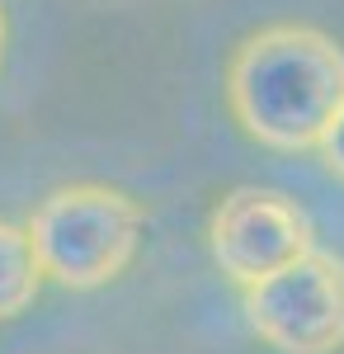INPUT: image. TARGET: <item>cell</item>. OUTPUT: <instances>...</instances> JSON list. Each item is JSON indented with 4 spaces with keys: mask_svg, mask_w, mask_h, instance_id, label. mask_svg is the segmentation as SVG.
<instances>
[{
    "mask_svg": "<svg viewBox=\"0 0 344 354\" xmlns=\"http://www.w3.org/2000/svg\"><path fill=\"white\" fill-rule=\"evenodd\" d=\"M227 109L274 151H316L344 109V48L312 24H269L227 62Z\"/></svg>",
    "mask_w": 344,
    "mask_h": 354,
    "instance_id": "1",
    "label": "cell"
},
{
    "mask_svg": "<svg viewBox=\"0 0 344 354\" xmlns=\"http://www.w3.org/2000/svg\"><path fill=\"white\" fill-rule=\"evenodd\" d=\"M43 274L61 288H104L142 250L146 213L113 185H66L48 194L24 222Z\"/></svg>",
    "mask_w": 344,
    "mask_h": 354,
    "instance_id": "2",
    "label": "cell"
},
{
    "mask_svg": "<svg viewBox=\"0 0 344 354\" xmlns=\"http://www.w3.org/2000/svg\"><path fill=\"white\" fill-rule=\"evenodd\" d=\"M250 330L278 354L344 350V260L330 250H302L283 270L240 288Z\"/></svg>",
    "mask_w": 344,
    "mask_h": 354,
    "instance_id": "3",
    "label": "cell"
},
{
    "mask_svg": "<svg viewBox=\"0 0 344 354\" xmlns=\"http://www.w3.org/2000/svg\"><path fill=\"white\" fill-rule=\"evenodd\" d=\"M312 245H316L312 218L278 189L240 185L212 208V218H208L212 265L236 288L260 283L265 274L283 270L288 260H297Z\"/></svg>",
    "mask_w": 344,
    "mask_h": 354,
    "instance_id": "4",
    "label": "cell"
},
{
    "mask_svg": "<svg viewBox=\"0 0 344 354\" xmlns=\"http://www.w3.org/2000/svg\"><path fill=\"white\" fill-rule=\"evenodd\" d=\"M43 265H38V250L28 241V227L15 222H0V322H15L24 317L38 288H43Z\"/></svg>",
    "mask_w": 344,
    "mask_h": 354,
    "instance_id": "5",
    "label": "cell"
},
{
    "mask_svg": "<svg viewBox=\"0 0 344 354\" xmlns=\"http://www.w3.org/2000/svg\"><path fill=\"white\" fill-rule=\"evenodd\" d=\"M316 151H321V161H325V170L344 185V109H340V118L330 123V133H325V142H321Z\"/></svg>",
    "mask_w": 344,
    "mask_h": 354,
    "instance_id": "6",
    "label": "cell"
},
{
    "mask_svg": "<svg viewBox=\"0 0 344 354\" xmlns=\"http://www.w3.org/2000/svg\"><path fill=\"white\" fill-rule=\"evenodd\" d=\"M5 48H10V19H5V0H0V62H5Z\"/></svg>",
    "mask_w": 344,
    "mask_h": 354,
    "instance_id": "7",
    "label": "cell"
}]
</instances>
